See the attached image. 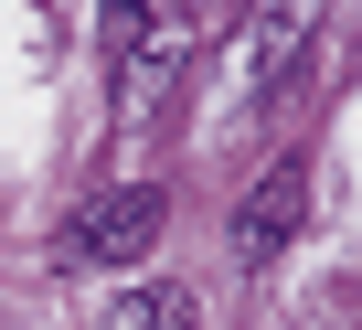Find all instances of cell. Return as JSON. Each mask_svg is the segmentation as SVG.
<instances>
[{"instance_id":"obj_1","label":"cell","mask_w":362,"mask_h":330,"mask_svg":"<svg viewBox=\"0 0 362 330\" xmlns=\"http://www.w3.org/2000/svg\"><path fill=\"white\" fill-rule=\"evenodd\" d=\"M203 43L181 33L160 0H107V96H117V128H149L181 86V64H192Z\"/></svg>"},{"instance_id":"obj_2","label":"cell","mask_w":362,"mask_h":330,"mask_svg":"<svg viewBox=\"0 0 362 330\" xmlns=\"http://www.w3.org/2000/svg\"><path fill=\"white\" fill-rule=\"evenodd\" d=\"M170 224V192L160 182H107L96 203H75L64 213V235H54V266H128V256H149V235Z\"/></svg>"},{"instance_id":"obj_3","label":"cell","mask_w":362,"mask_h":330,"mask_svg":"<svg viewBox=\"0 0 362 330\" xmlns=\"http://www.w3.org/2000/svg\"><path fill=\"white\" fill-rule=\"evenodd\" d=\"M320 11H330V0H245V11H235V107H267L298 75Z\"/></svg>"},{"instance_id":"obj_4","label":"cell","mask_w":362,"mask_h":330,"mask_svg":"<svg viewBox=\"0 0 362 330\" xmlns=\"http://www.w3.org/2000/svg\"><path fill=\"white\" fill-rule=\"evenodd\" d=\"M298 213H309V171H298V160H267V182L235 203V256H245V266H267V256L298 235Z\"/></svg>"},{"instance_id":"obj_5","label":"cell","mask_w":362,"mask_h":330,"mask_svg":"<svg viewBox=\"0 0 362 330\" xmlns=\"http://www.w3.org/2000/svg\"><path fill=\"white\" fill-rule=\"evenodd\" d=\"M86 330H203V288H181V277H139V288H117Z\"/></svg>"},{"instance_id":"obj_6","label":"cell","mask_w":362,"mask_h":330,"mask_svg":"<svg viewBox=\"0 0 362 330\" xmlns=\"http://www.w3.org/2000/svg\"><path fill=\"white\" fill-rule=\"evenodd\" d=\"M160 11L192 33V43H214V33H235V11H245V0H160Z\"/></svg>"}]
</instances>
